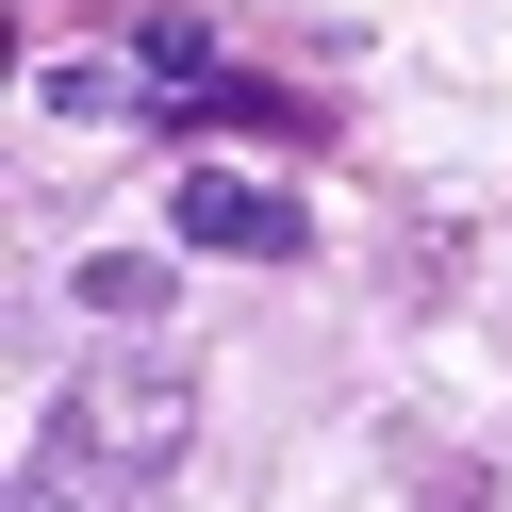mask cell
I'll return each mask as SVG.
<instances>
[{
	"label": "cell",
	"instance_id": "3957f363",
	"mask_svg": "<svg viewBox=\"0 0 512 512\" xmlns=\"http://www.w3.org/2000/svg\"><path fill=\"white\" fill-rule=\"evenodd\" d=\"M166 298V265H149V248H100V265H83V314H149Z\"/></svg>",
	"mask_w": 512,
	"mask_h": 512
},
{
	"label": "cell",
	"instance_id": "7a4b0ae2",
	"mask_svg": "<svg viewBox=\"0 0 512 512\" xmlns=\"http://www.w3.org/2000/svg\"><path fill=\"white\" fill-rule=\"evenodd\" d=\"M182 248L281 265V248H298V199H281V182H232V166H199V182H182Z\"/></svg>",
	"mask_w": 512,
	"mask_h": 512
},
{
	"label": "cell",
	"instance_id": "6da1fadb",
	"mask_svg": "<svg viewBox=\"0 0 512 512\" xmlns=\"http://www.w3.org/2000/svg\"><path fill=\"white\" fill-rule=\"evenodd\" d=\"M199 446V380L182 364H83L17 446V512H149Z\"/></svg>",
	"mask_w": 512,
	"mask_h": 512
}]
</instances>
